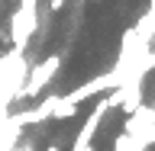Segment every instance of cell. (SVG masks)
<instances>
[{
	"label": "cell",
	"mask_w": 155,
	"mask_h": 151,
	"mask_svg": "<svg viewBox=\"0 0 155 151\" xmlns=\"http://www.w3.org/2000/svg\"><path fill=\"white\" fill-rule=\"evenodd\" d=\"M52 71H58V58H48L42 68H36V77H29V84L23 87V93H19V96H36L39 90L52 80Z\"/></svg>",
	"instance_id": "2"
},
{
	"label": "cell",
	"mask_w": 155,
	"mask_h": 151,
	"mask_svg": "<svg viewBox=\"0 0 155 151\" xmlns=\"http://www.w3.org/2000/svg\"><path fill=\"white\" fill-rule=\"evenodd\" d=\"M13 151H32V145H16Z\"/></svg>",
	"instance_id": "4"
},
{
	"label": "cell",
	"mask_w": 155,
	"mask_h": 151,
	"mask_svg": "<svg viewBox=\"0 0 155 151\" xmlns=\"http://www.w3.org/2000/svg\"><path fill=\"white\" fill-rule=\"evenodd\" d=\"M152 129H155V116H152V106L149 103H142L136 113H129L126 116V122H123V132L133 138L136 145H149V135H152Z\"/></svg>",
	"instance_id": "1"
},
{
	"label": "cell",
	"mask_w": 155,
	"mask_h": 151,
	"mask_svg": "<svg viewBox=\"0 0 155 151\" xmlns=\"http://www.w3.org/2000/svg\"><path fill=\"white\" fill-rule=\"evenodd\" d=\"M45 151H58V148H55V145H52V148H45Z\"/></svg>",
	"instance_id": "6"
},
{
	"label": "cell",
	"mask_w": 155,
	"mask_h": 151,
	"mask_svg": "<svg viewBox=\"0 0 155 151\" xmlns=\"http://www.w3.org/2000/svg\"><path fill=\"white\" fill-rule=\"evenodd\" d=\"M152 116H155V100H152Z\"/></svg>",
	"instance_id": "7"
},
{
	"label": "cell",
	"mask_w": 155,
	"mask_h": 151,
	"mask_svg": "<svg viewBox=\"0 0 155 151\" xmlns=\"http://www.w3.org/2000/svg\"><path fill=\"white\" fill-rule=\"evenodd\" d=\"M149 145H155V129H152V135H149Z\"/></svg>",
	"instance_id": "5"
},
{
	"label": "cell",
	"mask_w": 155,
	"mask_h": 151,
	"mask_svg": "<svg viewBox=\"0 0 155 151\" xmlns=\"http://www.w3.org/2000/svg\"><path fill=\"white\" fill-rule=\"evenodd\" d=\"M65 7V0H52V10H61Z\"/></svg>",
	"instance_id": "3"
}]
</instances>
